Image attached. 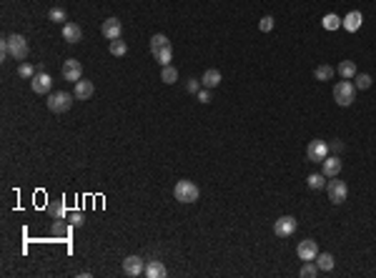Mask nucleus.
<instances>
[{"label":"nucleus","mask_w":376,"mask_h":278,"mask_svg":"<svg viewBox=\"0 0 376 278\" xmlns=\"http://www.w3.org/2000/svg\"><path fill=\"white\" fill-rule=\"evenodd\" d=\"M173 196L178 203H196L201 198V190H198V185L191 183V181H178L173 188Z\"/></svg>","instance_id":"2"},{"label":"nucleus","mask_w":376,"mask_h":278,"mask_svg":"<svg viewBox=\"0 0 376 278\" xmlns=\"http://www.w3.org/2000/svg\"><path fill=\"white\" fill-rule=\"evenodd\" d=\"M108 50H110V55L121 58V55H125V53H128V46H125V40L116 38V40H110V43H108Z\"/></svg>","instance_id":"21"},{"label":"nucleus","mask_w":376,"mask_h":278,"mask_svg":"<svg viewBox=\"0 0 376 278\" xmlns=\"http://www.w3.org/2000/svg\"><path fill=\"white\" fill-rule=\"evenodd\" d=\"M48 18L53 20V23H68V15H65V10H63V8H50Z\"/></svg>","instance_id":"32"},{"label":"nucleus","mask_w":376,"mask_h":278,"mask_svg":"<svg viewBox=\"0 0 376 278\" xmlns=\"http://www.w3.org/2000/svg\"><path fill=\"white\" fill-rule=\"evenodd\" d=\"M161 80H163L166 85H173L175 80H178V70H175L173 66H166V68L161 70Z\"/></svg>","instance_id":"27"},{"label":"nucleus","mask_w":376,"mask_h":278,"mask_svg":"<svg viewBox=\"0 0 376 278\" xmlns=\"http://www.w3.org/2000/svg\"><path fill=\"white\" fill-rule=\"evenodd\" d=\"M186 91H188V93H198V91H201V80L191 78V80L186 83Z\"/></svg>","instance_id":"34"},{"label":"nucleus","mask_w":376,"mask_h":278,"mask_svg":"<svg viewBox=\"0 0 376 278\" xmlns=\"http://www.w3.org/2000/svg\"><path fill=\"white\" fill-rule=\"evenodd\" d=\"M334 75H336V70L331 68V66H326V63H324V66H319V68L314 70V78H316V80H331Z\"/></svg>","instance_id":"25"},{"label":"nucleus","mask_w":376,"mask_h":278,"mask_svg":"<svg viewBox=\"0 0 376 278\" xmlns=\"http://www.w3.org/2000/svg\"><path fill=\"white\" fill-rule=\"evenodd\" d=\"M100 33H103V38H108V40H116V38H121V33H123V23H121L118 18H108V20H103Z\"/></svg>","instance_id":"11"},{"label":"nucleus","mask_w":376,"mask_h":278,"mask_svg":"<svg viewBox=\"0 0 376 278\" xmlns=\"http://www.w3.org/2000/svg\"><path fill=\"white\" fill-rule=\"evenodd\" d=\"M35 73H38V68H33L30 63H25V60L18 66V75H20V78H28V80H33V75H35Z\"/></svg>","instance_id":"28"},{"label":"nucleus","mask_w":376,"mask_h":278,"mask_svg":"<svg viewBox=\"0 0 376 278\" xmlns=\"http://www.w3.org/2000/svg\"><path fill=\"white\" fill-rule=\"evenodd\" d=\"M93 93H96V85H93L91 80H78V83H75V91H73L75 100H88Z\"/></svg>","instance_id":"16"},{"label":"nucleus","mask_w":376,"mask_h":278,"mask_svg":"<svg viewBox=\"0 0 376 278\" xmlns=\"http://www.w3.org/2000/svg\"><path fill=\"white\" fill-rule=\"evenodd\" d=\"M324 28H326V30H336V28H341V18L334 15V13L324 15Z\"/></svg>","instance_id":"29"},{"label":"nucleus","mask_w":376,"mask_h":278,"mask_svg":"<svg viewBox=\"0 0 376 278\" xmlns=\"http://www.w3.org/2000/svg\"><path fill=\"white\" fill-rule=\"evenodd\" d=\"M316 273H319V266H316L314 261H306V263L301 266V271H299L301 278H311V276H316Z\"/></svg>","instance_id":"30"},{"label":"nucleus","mask_w":376,"mask_h":278,"mask_svg":"<svg viewBox=\"0 0 376 278\" xmlns=\"http://www.w3.org/2000/svg\"><path fill=\"white\" fill-rule=\"evenodd\" d=\"M296 228H299V221H296L294 216H281V218H276V223H274V233H276L278 238L294 236Z\"/></svg>","instance_id":"6"},{"label":"nucleus","mask_w":376,"mask_h":278,"mask_svg":"<svg viewBox=\"0 0 376 278\" xmlns=\"http://www.w3.org/2000/svg\"><path fill=\"white\" fill-rule=\"evenodd\" d=\"M8 50H10V58H15V60H25L28 53H30L25 35H20V33L8 35Z\"/></svg>","instance_id":"4"},{"label":"nucleus","mask_w":376,"mask_h":278,"mask_svg":"<svg viewBox=\"0 0 376 278\" xmlns=\"http://www.w3.org/2000/svg\"><path fill=\"white\" fill-rule=\"evenodd\" d=\"M30 88H33V93H38V95H48L50 88H53V78H50L46 70H43V73H35L33 80H30Z\"/></svg>","instance_id":"9"},{"label":"nucleus","mask_w":376,"mask_h":278,"mask_svg":"<svg viewBox=\"0 0 376 278\" xmlns=\"http://www.w3.org/2000/svg\"><path fill=\"white\" fill-rule=\"evenodd\" d=\"M274 25H276V20H274L271 15H263V18L258 20V30H261V33H271Z\"/></svg>","instance_id":"31"},{"label":"nucleus","mask_w":376,"mask_h":278,"mask_svg":"<svg viewBox=\"0 0 376 278\" xmlns=\"http://www.w3.org/2000/svg\"><path fill=\"white\" fill-rule=\"evenodd\" d=\"M353 80H356V83H353V85H356V91H369L371 83H374L369 73H356V75H353Z\"/></svg>","instance_id":"26"},{"label":"nucleus","mask_w":376,"mask_h":278,"mask_svg":"<svg viewBox=\"0 0 376 278\" xmlns=\"http://www.w3.org/2000/svg\"><path fill=\"white\" fill-rule=\"evenodd\" d=\"M326 193H328V201H331V203L339 206V203H344L346 196H349V185H346L344 181H339V176H336V178H328Z\"/></svg>","instance_id":"5"},{"label":"nucleus","mask_w":376,"mask_h":278,"mask_svg":"<svg viewBox=\"0 0 376 278\" xmlns=\"http://www.w3.org/2000/svg\"><path fill=\"white\" fill-rule=\"evenodd\" d=\"M50 213H53V216H55V218L60 221V218H63V213H65V208H63V203H58V206H53V208H50Z\"/></svg>","instance_id":"36"},{"label":"nucleus","mask_w":376,"mask_h":278,"mask_svg":"<svg viewBox=\"0 0 376 278\" xmlns=\"http://www.w3.org/2000/svg\"><path fill=\"white\" fill-rule=\"evenodd\" d=\"M63 40L65 43H80L83 40V30L78 23H63Z\"/></svg>","instance_id":"15"},{"label":"nucleus","mask_w":376,"mask_h":278,"mask_svg":"<svg viewBox=\"0 0 376 278\" xmlns=\"http://www.w3.org/2000/svg\"><path fill=\"white\" fill-rule=\"evenodd\" d=\"M75 95L68 91H58V93H48V111L50 113H68L73 105Z\"/></svg>","instance_id":"1"},{"label":"nucleus","mask_w":376,"mask_h":278,"mask_svg":"<svg viewBox=\"0 0 376 278\" xmlns=\"http://www.w3.org/2000/svg\"><path fill=\"white\" fill-rule=\"evenodd\" d=\"M306 183H308V188H311V190H321V188H326V176L324 173H311V176H308L306 178Z\"/></svg>","instance_id":"23"},{"label":"nucleus","mask_w":376,"mask_h":278,"mask_svg":"<svg viewBox=\"0 0 376 278\" xmlns=\"http://www.w3.org/2000/svg\"><path fill=\"white\" fill-rule=\"evenodd\" d=\"M71 223H73L75 228H80V226L85 223V218H83V213H73V216H71Z\"/></svg>","instance_id":"35"},{"label":"nucleus","mask_w":376,"mask_h":278,"mask_svg":"<svg viewBox=\"0 0 376 278\" xmlns=\"http://www.w3.org/2000/svg\"><path fill=\"white\" fill-rule=\"evenodd\" d=\"M168 271H166V266L161 263V261H150L148 266H146V276L148 278H163Z\"/></svg>","instance_id":"19"},{"label":"nucleus","mask_w":376,"mask_h":278,"mask_svg":"<svg viewBox=\"0 0 376 278\" xmlns=\"http://www.w3.org/2000/svg\"><path fill=\"white\" fill-rule=\"evenodd\" d=\"M166 46H171V40H168L163 33H156V35L150 38V53H153V55H156L161 48H166Z\"/></svg>","instance_id":"22"},{"label":"nucleus","mask_w":376,"mask_h":278,"mask_svg":"<svg viewBox=\"0 0 376 278\" xmlns=\"http://www.w3.org/2000/svg\"><path fill=\"white\" fill-rule=\"evenodd\" d=\"M328 156V143L326 140H311L308 143V148H306V158L311 161V163H321L324 158Z\"/></svg>","instance_id":"7"},{"label":"nucleus","mask_w":376,"mask_h":278,"mask_svg":"<svg viewBox=\"0 0 376 278\" xmlns=\"http://www.w3.org/2000/svg\"><path fill=\"white\" fill-rule=\"evenodd\" d=\"M336 73L341 78H346V80H353V75H356V63H353V60H341L339 68H336Z\"/></svg>","instance_id":"18"},{"label":"nucleus","mask_w":376,"mask_h":278,"mask_svg":"<svg viewBox=\"0 0 376 278\" xmlns=\"http://www.w3.org/2000/svg\"><path fill=\"white\" fill-rule=\"evenodd\" d=\"M361 23H364V15H361L359 10H351L346 18H341V25H344L349 33H356V30L361 28Z\"/></svg>","instance_id":"14"},{"label":"nucleus","mask_w":376,"mask_h":278,"mask_svg":"<svg viewBox=\"0 0 376 278\" xmlns=\"http://www.w3.org/2000/svg\"><path fill=\"white\" fill-rule=\"evenodd\" d=\"M63 80H68V83H78L80 80V75H83V66H80V60H75V58H68L63 63Z\"/></svg>","instance_id":"8"},{"label":"nucleus","mask_w":376,"mask_h":278,"mask_svg":"<svg viewBox=\"0 0 376 278\" xmlns=\"http://www.w3.org/2000/svg\"><path fill=\"white\" fill-rule=\"evenodd\" d=\"M196 95H198V103H203V105H206V103H211V88H201Z\"/></svg>","instance_id":"33"},{"label":"nucleus","mask_w":376,"mask_h":278,"mask_svg":"<svg viewBox=\"0 0 376 278\" xmlns=\"http://www.w3.org/2000/svg\"><path fill=\"white\" fill-rule=\"evenodd\" d=\"M321 173L326 178H336L341 173V161H339V156H326L321 161Z\"/></svg>","instance_id":"13"},{"label":"nucleus","mask_w":376,"mask_h":278,"mask_svg":"<svg viewBox=\"0 0 376 278\" xmlns=\"http://www.w3.org/2000/svg\"><path fill=\"white\" fill-rule=\"evenodd\" d=\"M153 58H156V63H158V66L161 68H166V66H171V60H173V48L171 46H166V48H161L156 55H153Z\"/></svg>","instance_id":"20"},{"label":"nucleus","mask_w":376,"mask_h":278,"mask_svg":"<svg viewBox=\"0 0 376 278\" xmlns=\"http://www.w3.org/2000/svg\"><path fill=\"white\" fill-rule=\"evenodd\" d=\"M316 266H319V271H334V255L331 253H319L316 255Z\"/></svg>","instance_id":"24"},{"label":"nucleus","mask_w":376,"mask_h":278,"mask_svg":"<svg viewBox=\"0 0 376 278\" xmlns=\"http://www.w3.org/2000/svg\"><path fill=\"white\" fill-rule=\"evenodd\" d=\"M123 273L130 278H138L141 273H146V266L138 255H128V258H123Z\"/></svg>","instance_id":"12"},{"label":"nucleus","mask_w":376,"mask_h":278,"mask_svg":"<svg viewBox=\"0 0 376 278\" xmlns=\"http://www.w3.org/2000/svg\"><path fill=\"white\" fill-rule=\"evenodd\" d=\"M334 100L336 105H341V108H346V105H351L353 100H356V85H353L351 80H339L336 88H334Z\"/></svg>","instance_id":"3"},{"label":"nucleus","mask_w":376,"mask_h":278,"mask_svg":"<svg viewBox=\"0 0 376 278\" xmlns=\"http://www.w3.org/2000/svg\"><path fill=\"white\" fill-rule=\"evenodd\" d=\"M296 255L301 261H316V255H319V246L314 238H306L296 246Z\"/></svg>","instance_id":"10"},{"label":"nucleus","mask_w":376,"mask_h":278,"mask_svg":"<svg viewBox=\"0 0 376 278\" xmlns=\"http://www.w3.org/2000/svg\"><path fill=\"white\" fill-rule=\"evenodd\" d=\"M328 151H334V153H341V151H344V143H341V140H334V143L328 145Z\"/></svg>","instance_id":"37"},{"label":"nucleus","mask_w":376,"mask_h":278,"mask_svg":"<svg viewBox=\"0 0 376 278\" xmlns=\"http://www.w3.org/2000/svg\"><path fill=\"white\" fill-rule=\"evenodd\" d=\"M201 85H203V88H218V85H221V73L216 70V68H208L203 75H201Z\"/></svg>","instance_id":"17"}]
</instances>
